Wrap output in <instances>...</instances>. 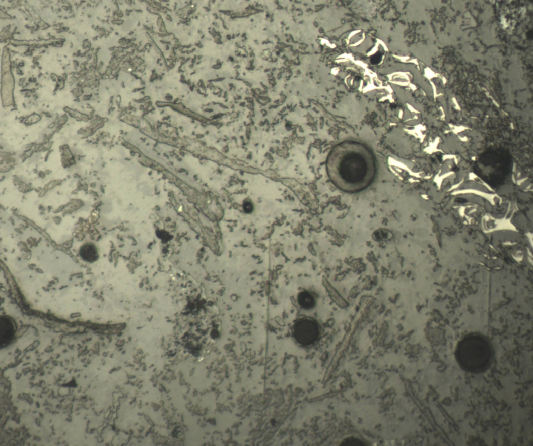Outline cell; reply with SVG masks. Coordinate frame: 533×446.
Listing matches in <instances>:
<instances>
[{"mask_svg": "<svg viewBox=\"0 0 533 446\" xmlns=\"http://www.w3.org/2000/svg\"><path fill=\"white\" fill-rule=\"evenodd\" d=\"M329 178L348 193L361 192L373 182L377 164L372 151L361 143L347 141L337 146L327 163Z\"/></svg>", "mask_w": 533, "mask_h": 446, "instance_id": "obj_1", "label": "cell"}, {"mask_svg": "<svg viewBox=\"0 0 533 446\" xmlns=\"http://www.w3.org/2000/svg\"><path fill=\"white\" fill-rule=\"evenodd\" d=\"M513 161L509 152L503 148L489 149L477 158L474 171L477 176L494 188L505 184L510 179Z\"/></svg>", "mask_w": 533, "mask_h": 446, "instance_id": "obj_2", "label": "cell"}, {"mask_svg": "<svg viewBox=\"0 0 533 446\" xmlns=\"http://www.w3.org/2000/svg\"><path fill=\"white\" fill-rule=\"evenodd\" d=\"M481 345L473 343L464 346L459 363L461 368L467 372L481 373L488 369L489 357L487 353L483 352Z\"/></svg>", "mask_w": 533, "mask_h": 446, "instance_id": "obj_3", "label": "cell"}, {"mask_svg": "<svg viewBox=\"0 0 533 446\" xmlns=\"http://www.w3.org/2000/svg\"><path fill=\"white\" fill-rule=\"evenodd\" d=\"M319 327L315 321L302 319L293 328V336L298 343L305 346L314 343L319 336Z\"/></svg>", "mask_w": 533, "mask_h": 446, "instance_id": "obj_4", "label": "cell"}, {"mask_svg": "<svg viewBox=\"0 0 533 446\" xmlns=\"http://www.w3.org/2000/svg\"><path fill=\"white\" fill-rule=\"evenodd\" d=\"M16 331L15 321L11 317L4 315L0 317V342L5 346L13 339Z\"/></svg>", "mask_w": 533, "mask_h": 446, "instance_id": "obj_5", "label": "cell"}, {"mask_svg": "<svg viewBox=\"0 0 533 446\" xmlns=\"http://www.w3.org/2000/svg\"><path fill=\"white\" fill-rule=\"evenodd\" d=\"M80 255L82 260L89 263L96 262L99 259V251L95 244L86 243L80 249Z\"/></svg>", "mask_w": 533, "mask_h": 446, "instance_id": "obj_6", "label": "cell"}, {"mask_svg": "<svg viewBox=\"0 0 533 446\" xmlns=\"http://www.w3.org/2000/svg\"><path fill=\"white\" fill-rule=\"evenodd\" d=\"M298 302L305 309H311L315 307L316 300L312 294L308 292H302L298 296Z\"/></svg>", "mask_w": 533, "mask_h": 446, "instance_id": "obj_7", "label": "cell"}, {"mask_svg": "<svg viewBox=\"0 0 533 446\" xmlns=\"http://www.w3.org/2000/svg\"><path fill=\"white\" fill-rule=\"evenodd\" d=\"M367 443L362 439L354 437H349L344 439L340 444L343 446H364L367 445Z\"/></svg>", "mask_w": 533, "mask_h": 446, "instance_id": "obj_8", "label": "cell"}, {"mask_svg": "<svg viewBox=\"0 0 533 446\" xmlns=\"http://www.w3.org/2000/svg\"><path fill=\"white\" fill-rule=\"evenodd\" d=\"M243 208L244 211L247 213H252L254 209L253 203L250 201L245 202L243 204Z\"/></svg>", "mask_w": 533, "mask_h": 446, "instance_id": "obj_9", "label": "cell"}, {"mask_svg": "<svg viewBox=\"0 0 533 446\" xmlns=\"http://www.w3.org/2000/svg\"><path fill=\"white\" fill-rule=\"evenodd\" d=\"M380 60H381V56H380L379 55H377L374 56L372 58V59L371 60V61L373 63L376 64V63H378L380 61Z\"/></svg>", "mask_w": 533, "mask_h": 446, "instance_id": "obj_10", "label": "cell"}, {"mask_svg": "<svg viewBox=\"0 0 533 446\" xmlns=\"http://www.w3.org/2000/svg\"><path fill=\"white\" fill-rule=\"evenodd\" d=\"M19 66L20 67H23L24 66V63H20L19 64Z\"/></svg>", "mask_w": 533, "mask_h": 446, "instance_id": "obj_11", "label": "cell"}]
</instances>
